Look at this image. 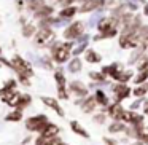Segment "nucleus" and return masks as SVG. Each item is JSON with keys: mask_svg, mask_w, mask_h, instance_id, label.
I'll list each match as a JSON object with an SVG mask.
<instances>
[{"mask_svg": "<svg viewBox=\"0 0 148 145\" xmlns=\"http://www.w3.org/2000/svg\"><path fill=\"white\" fill-rule=\"evenodd\" d=\"M115 91L118 93V99H124L126 96H127V93H129V89L126 86H118V88H115Z\"/></svg>", "mask_w": 148, "mask_h": 145, "instance_id": "a211bd4d", "label": "nucleus"}, {"mask_svg": "<svg viewBox=\"0 0 148 145\" xmlns=\"http://www.w3.org/2000/svg\"><path fill=\"white\" fill-rule=\"evenodd\" d=\"M62 145H64V144H62Z\"/></svg>", "mask_w": 148, "mask_h": 145, "instance_id": "c9c22d12", "label": "nucleus"}, {"mask_svg": "<svg viewBox=\"0 0 148 145\" xmlns=\"http://www.w3.org/2000/svg\"><path fill=\"white\" fill-rule=\"evenodd\" d=\"M70 89L75 91V93H77V96H86V94H88V89L80 83V81H73V83L70 85Z\"/></svg>", "mask_w": 148, "mask_h": 145, "instance_id": "9b49d317", "label": "nucleus"}, {"mask_svg": "<svg viewBox=\"0 0 148 145\" xmlns=\"http://www.w3.org/2000/svg\"><path fill=\"white\" fill-rule=\"evenodd\" d=\"M0 51H2V49H0Z\"/></svg>", "mask_w": 148, "mask_h": 145, "instance_id": "f704fd0d", "label": "nucleus"}, {"mask_svg": "<svg viewBox=\"0 0 148 145\" xmlns=\"http://www.w3.org/2000/svg\"><path fill=\"white\" fill-rule=\"evenodd\" d=\"M46 124H48V118H46L45 115H37V116H34V118H29L26 123L27 129H30V131H38V132L42 131Z\"/></svg>", "mask_w": 148, "mask_h": 145, "instance_id": "7ed1b4c3", "label": "nucleus"}, {"mask_svg": "<svg viewBox=\"0 0 148 145\" xmlns=\"http://www.w3.org/2000/svg\"><path fill=\"white\" fill-rule=\"evenodd\" d=\"M102 72H103V74H110L112 77H115L118 70H116V65H110V67H103Z\"/></svg>", "mask_w": 148, "mask_h": 145, "instance_id": "5701e85b", "label": "nucleus"}, {"mask_svg": "<svg viewBox=\"0 0 148 145\" xmlns=\"http://www.w3.org/2000/svg\"><path fill=\"white\" fill-rule=\"evenodd\" d=\"M34 32H35V29H34V26H26L24 27V30H23V34H24V37H30V35H34Z\"/></svg>", "mask_w": 148, "mask_h": 145, "instance_id": "b1692460", "label": "nucleus"}, {"mask_svg": "<svg viewBox=\"0 0 148 145\" xmlns=\"http://www.w3.org/2000/svg\"><path fill=\"white\" fill-rule=\"evenodd\" d=\"M86 61H88V62H99V61H100V56H99V54H96L94 51H88V54H86Z\"/></svg>", "mask_w": 148, "mask_h": 145, "instance_id": "6ab92c4d", "label": "nucleus"}, {"mask_svg": "<svg viewBox=\"0 0 148 145\" xmlns=\"http://www.w3.org/2000/svg\"><path fill=\"white\" fill-rule=\"evenodd\" d=\"M80 67H81L80 59H73V61L70 62V70L72 72H78V70H80Z\"/></svg>", "mask_w": 148, "mask_h": 145, "instance_id": "412c9836", "label": "nucleus"}, {"mask_svg": "<svg viewBox=\"0 0 148 145\" xmlns=\"http://www.w3.org/2000/svg\"><path fill=\"white\" fill-rule=\"evenodd\" d=\"M45 145H62V142L59 140L58 137H51V139H46V142H45Z\"/></svg>", "mask_w": 148, "mask_h": 145, "instance_id": "393cba45", "label": "nucleus"}, {"mask_svg": "<svg viewBox=\"0 0 148 145\" xmlns=\"http://www.w3.org/2000/svg\"><path fill=\"white\" fill-rule=\"evenodd\" d=\"M124 129V126H123V123H115V124L110 126V131L115 132V131H123Z\"/></svg>", "mask_w": 148, "mask_h": 145, "instance_id": "bb28decb", "label": "nucleus"}, {"mask_svg": "<svg viewBox=\"0 0 148 145\" xmlns=\"http://www.w3.org/2000/svg\"><path fill=\"white\" fill-rule=\"evenodd\" d=\"M29 102H30V97H29V96H26V94H23V96L18 97V100H14L13 105L16 107L18 110H23L24 107H27V104H29Z\"/></svg>", "mask_w": 148, "mask_h": 145, "instance_id": "9d476101", "label": "nucleus"}, {"mask_svg": "<svg viewBox=\"0 0 148 145\" xmlns=\"http://www.w3.org/2000/svg\"><path fill=\"white\" fill-rule=\"evenodd\" d=\"M11 67L18 72L19 77H30V75L34 74L30 64H29V62H26L23 58H19V56H14V58H13V65H11Z\"/></svg>", "mask_w": 148, "mask_h": 145, "instance_id": "f257e3e1", "label": "nucleus"}, {"mask_svg": "<svg viewBox=\"0 0 148 145\" xmlns=\"http://www.w3.org/2000/svg\"><path fill=\"white\" fill-rule=\"evenodd\" d=\"M145 112L148 113V102H145Z\"/></svg>", "mask_w": 148, "mask_h": 145, "instance_id": "7c9ffc66", "label": "nucleus"}, {"mask_svg": "<svg viewBox=\"0 0 148 145\" xmlns=\"http://www.w3.org/2000/svg\"><path fill=\"white\" fill-rule=\"evenodd\" d=\"M108 113L113 116V118H116V120H119V116H121V113H123V109L119 105H112L108 109Z\"/></svg>", "mask_w": 148, "mask_h": 145, "instance_id": "ddd939ff", "label": "nucleus"}, {"mask_svg": "<svg viewBox=\"0 0 148 145\" xmlns=\"http://www.w3.org/2000/svg\"><path fill=\"white\" fill-rule=\"evenodd\" d=\"M91 78L99 80V81H103V75H100V74H91Z\"/></svg>", "mask_w": 148, "mask_h": 145, "instance_id": "c756f323", "label": "nucleus"}, {"mask_svg": "<svg viewBox=\"0 0 148 145\" xmlns=\"http://www.w3.org/2000/svg\"><path fill=\"white\" fill-rule=\"evenodd\" d=\"M72 48V43H65V45H56L53 49V59L58 62H65L69 59V51Z\"/></svg>", "mask_w": 148, "mask_h": 145, "instance_id": "f03ea898", "label": "nucleus"}, {"mask_svg": "<svg viewBox=\"0 0 148 145\" xmlns=\"http://www.w3.org/2000/svg\"><path fill=\"white\" fill-rule=\"evenodd\" d=\"M21 116H23V113H21V110H14V112H11L10 115L7 116V121H19Z\"/></svg>", "mask_w": 148, "mask_h": 145, "instance_id": "dca6fc26", "label": "nucleus"}, {"mask_svg": "<svg viewBox=\"0 0 148 145\" xmlns=\"http://www.w3.org/2000/svg\"><path fill=\"white\" fill-rule=\"evenodd\" d=\"M58 131H59L58 126H56V124H51V123H48V124H46L45 128L42 129V131H40V135H42V137L46 140V139L54 137V135L58 134Z\"/></svg>", "mask_w": 148, "mask_h": 145, "instance_id": "423d86ee", "label": "nucleus"}, {"mask_svg": "<svg viewBox=\"0 0 148 145\" xmlns=\"http://www.w3.org/2000/svg\"><path fill=\"white\" fill-rule=\"evenodd\" d=\"M145 13L148 14V5H147V7H145Z\"/></svg>", "mask_w": 148, "mask_h": 145, "instance_id": "2f4dec72", "label": "nucleus"}, {"mask_svg": "<svg viewBox=\"0 0 148 145\" xmlns=\"http://www.w3.org/2000/svg\"><path fill=\"white\" fill-rule=\"evenodd\" d=\"M145 91H147L145 88H137V89H134V94H135V96H143Z\"/></svg>", "mask_w": 148, "mask_h": 145, "instance_id": "c85d7f7f", "label": "nucleus"}, {"mask_svg": "<svg viewBox=\"0 0 148 145\" xmlns=\"http://www.w3.org/2000/svg\"><path fill=\"white\" fill-rule=\"evenodd\" d=\"M94 105H96V99H88L86 102L83 104V110L84 112H92Z\"/></svg>", "mask_w": 148, "mask_h": 145, "instance_id": "f3484780", "label": "nucleus"}, {"mask_svg": "<svg viewBox=\"0 0 148 145\" xmlns=\"http://www.w3.org/2000/svg\"><path fill=\"white\" fill-rule=\"evenodd\" d=\"M45 5V0H29L27 2V8L32 11H37L38 8H42Z\"/></svg>", "mask_w": 148, "mask_h": 145, "instance_id": "f8f14e48", "label": "nucleus"}, {"mask_svg": "<svg viewBox=\"0 0 148 145\" xmlns=\"http://www.w3.org/2000/svg\"><path fill=\"white\" fill-rule=\"evenodd\" d=\"M59 2H64V0H59Z\"/></svg>", "mask_w": 148, "mask_h": 145, "instance_id": "473e14b6", "label": "nucleus"}, {"mask_svg": "<svg viewBox=\"0 0 148 145\" xmlns=\"http://www.w3.org/2000/svg\"><path fill=\"white\" fill-rule=\"evenodd\" d=\"M75 13H77V8H75V7H67V8H64V10L61 11L59 16H61V18H72Z\"/></svg>", "mask_w": 148, "mask_h": 145, "instance_id": "4468645a", "label": "nucleus"}, {"mask_svg": "<svg viewBox=\"0 0 148 145\" xmlns=\"http://www.w3.org/2000/svg\"><path fill=\"white\" fill-rule=\"evenodd\" d=\"M53 37V30L49 29V27H42V29L37 32V37H35V42L38 43V45H42V43H45L48 38H51Z\"/></svg>", "mask_w": 148, "mask_h": 145, "instance_id": "39448f33", "label": "nucleus"}, {"mask_svg": "<svg viewBox=\"0 0 148 145\" xmlns=\"http://www.w3.org/2000/svg\"><path fill=\"white\" fill-rule=\"evenodd\" d=\"M51 13H53V8L43 5L42 8H38V10L35 11V16L38 18V19H45V18H49V14H51Z\"/></svg>", "mask_w": 148, "mask_h": 145, "instance_id": "1a4fd4ad", "label": "nucleus"}, {"mask_svg": "<svg viewBox=\"0 0 148 145\" xmlns=\"http://www.w3.org/2000/svg\"><path fill=\"white\" fill-rule=\"evenodd\" d=\"M94 99H96V102L103 104V105L107 104V97H105V94H103L102 91H97V93H96V97H94Z\"/></svg>", "mask_w": 148, "mask_h": 145, "instance_id": "aec40b11", "label": "nucleus"}, {"mask_svg": "<svg viewBox=\"0 0 148 145\" xmlns=\"http://www.w3.org/2000/svg\"><path fill=\"white\" fill-rule=\"evenodd\" d=\"M54 77H56V80H58V86H65V78L61 72H56Z\"/></svg>", "mask_w": 148, "mask_h": 145, "instance_id": "4be33fe9", "label": "nucleus"}, {"mask_svg": "<svg viewBox=\"0 0 148 145\" xmlns=\"http://www.w3.org/2000/svg\"><path fill=\"white\" fill-rule=\"evenodd\" d=\"M70 126H72V129H73V131H75V132H77V134H80V135H83V137H88V132H86V131H84V129H83V128H81V126H80V124H78V123H77V121H72V123H70Z\"/></svg>", "mask_w": 148, "mask_h": 145, "instance_id": "2eb2a0df", "label": "nucleus"}, {"mask_svg": "<svg viewBox=\"0 0 148 145\" xmlns=\"http://www.w3.org/2000/svg\"><path fill=\"white\" fill-rule=\"evenodd\" d=\"M58 91H59V97H61V99H67V91H65V86H58Z\"/></svg>", "mask_w": 148, "mask_h": 145, "instance_id": "cd10ccee", "label": "nucleus"}, {"mask_svg": "<svg viewBox=\"0 0 148 145\" xmlns=\"http://www.w3.org/2000/svg\"><path fill=\"white\" fill-rule=\"evenodd\" d=\"M147 78H148V72H147V70H142V74L138 75L137 78H135V83H142V81L147 80Z\"/></svg>", "mask_w": 148, "mask_h": 145, "instance_id": "a878e982", "label": "nucleus"}, {"mask_svg": "<svg viewBox=\"0 0 148 145\" xmlns=\"http://www.w3.org/2000/svg\"><path fill=\"white\" fill-rule=\"evenodd\" d=\"M137 145H142V144H137Z\"/></svg>", "mask_w": 148, "mask_h": 145, "instance_id": "72a5a7b5", "label": "nucleus"}, {"mask_svg": "<svg viewBox=\"0 0 148 145\" xmlns=\"http://www.w3.org/2000/svg\"><path fill=\"white\" fill-rule=\"evenodd\" d=\"M83 34V24L81 23H73L72 26H69L64 32V37L65 38H77Z\"/></svg>", "mask_w": 148, "mask_h": 145, "instance_id": "20e7f679", "label": "nucleus"}, {"mask_svg": "<svg viewBox=\"0 0 148 145\" xmlns=\"http://www.w3.org/2000/svg\"><path fill=\"white\" fill-rule=\"evenodd\" d=\"M42 100H43V104H46V105L49 107V109L56 110V112H58L59 115H64V112H62V109L59 107V104L56 102L54 99H51V97H42Z\"/></svg>", "mask_w": 148, "mask_h": 145, "instance_id": "6e6552de", "label": "nucleus"}, {"mask_svg": "<svg viewBox=\"0 0 148 145\" xmlns=\"http://www.w3.org/2000/svg\"><path fill=\"white\" fill-rule=\"evenodd\" d=\"M102 3H103L102 0H86V2H84V5L80 8V11H83V13H86V11L96 10V8H99Z\"/></svg>", "mask_w": 148, "mask_h": 145, "instance_id": "0eeeda50", "label": "nucleus"}]
</instances>
